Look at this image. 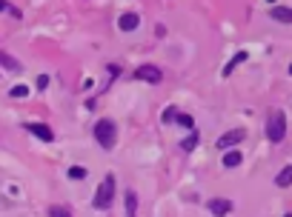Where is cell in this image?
<instances>
[{
	"mask_svg": "<svg viewBox=\"0 0 292 217\" xmlns=\"http://www.w3.org/2000/svg\"><path fill=\"white\" fill-rule=\"evenodd\" d=\"M123 203H126V217H135V215H138V194H135V189H126V194H123Z\"/></svg>",
	"mask_w": 292,
	"mask_h": 217,
	"instance_id": "4fadbf2b",
	"label": "cell"
},
{
	"mask_svg": "<svg viewBox=\"0 0 292 217\" xmlns=\"http://www.w3.org/2000/svg\"><path fill=\"white\" fill-rule=\"evenodd\" d=\"M35 86H37V89H40V91H43V89H46V86H49V77H46V74H40Z\"/></svg>",
	"mask_w": 292,
	"mask_h": 217,
	"instance_id": "7402d4cb",
	"label": "cell"
},
{
	"mask_svg": "<svg viewBox=\"0 0 292 217\" xmlns=\"http://www.w3.org/2000/svg\"><path fill=\"white\" fill-rule=\"evenodd\" d=\"M9 94H12V97H26V94H29V89H26V86H14Z\"/></svg>",
	"mask_w": 292,
	"mask_h": 217,
	"instance_id": "ffe728a7",
	"label": "cell"
},
{
	"mask_svg": "<svg viewBox=\"0 0 292 217\" xmlns=\"http://www.w3.org/2000/svg\"><path fill=\"white\" fill-rule=\"evenodd\" d=\"M175 123H178V126H184V129H195V120H192V114H184V112H178Z\"/></svg>",
	"mask_w": 292,
	"mask_h": 217,
	"instance_id": "2e32d148",
	"label": "cell"
},
{
	"mask_svg": "<svg viewBox=\"0 0 292 217\" xmlns=\"http://www.w3.org/2000/svg\"><path fill=\"white\" fill-rule=\"evenodd\" d=\"M244 137H246L244 129H232V132H226V135L218 137V143H215V146L221 148V151H226V148H235L241 140H244Z\"/></svg>",
	"mask_w": 292,
	"mask_h": 217,
	"instance_id": "5b68a950",
	"label": "cell"
},
{
	"mask_svg": "<svg viewBox=\"0 0 292 217\" xmlns=\"http://www.w3.org/2000/svg\"><path fill=\"white\" fill-rule=\"evenodd\" d=\"M66 174H69L72 180H83V177H86V169H83V166H72Z\"/></svg>",
	"mask_w": 292,
	"mask_h": 217,
	"instance_id": "ac0fdd59",
	"label": "cell"
},
{
	"mask_svg": "<svg viewBox=\"0 0 292 217\" xmlns=\"http://www.w3.org/2000/svg\"><path fill=\"white\" fill-rule=\"evenodd\" d=\"M246 57H249V55H246V52H238V55H235L232 60L226 63V66H223V77H229V74H232V72H235V66H241V63H244Z\"/></svg>",
	"mask_w": 292,
	"mask_h": 217,
	"instance_id": "9a60e30c",
	"label": "cell"
},
{
	"mask_svg": "<svg viewBox=\"0 0 292 217\" xmlns=\"http://www.w3.org/2000/svg\"><path fill=\"white\" fill-rule=\"evenodd\" d=\"M206 209H209L215 217H226L232 212V200H226V197H212V200H206Z\"/></svg>",
	"mask_w": 292,
	"mask_h": 217,
	"instance_id": "8992f818",
	"label": "cell"
},
{
	"mask_svg": "<svg viewBox=\"0 0 292 217\" xmlns=\"http://www.w3.org/2000/svg\"><path fill=\"white\" fill-rule=\"evenodd\" d=\"M6 6H9V3H6V0H0V11L6 9Z\"/></svg>",
	"mask_w": 292,
	"mask_h": 217,
	"instance_id": "603a6c76",
	"label": "cell"
},
{
	"mask_svg": "<svg viewBox=\"0 0 292 217\" xmlns=\"http://www.w3.org/2000/svg\"><path fill=\"white\" fill-rule=\"evenodd\" d=\"M244 163V154L238 151V148H226V154H223V169H238Z\"/></svg>",
	"mask_w": 292,
	"mask_h": 217,
	"instance_id": "9c48e42d",
	"label": "cell"
},
{
	"mask_svg": "<svg viewBox=\"0 0 292 217\" xmlns=\"http://www.w3.org/2000/svg\"><path fill=\"white\" fill-rule=\"evenodd\" d=\"M132 77H135V80H146V83H155V86H158V83L164 80V72H161L158 66H149V63H146V66L135 69V72H132Z\"/></svg>",
	"mask_w": 292,
	"mask_h": 217,
	"instance_id": "277c9868",
	"label": "cell"
},
{
	"mask_svg": "<svg viewBox=\"0 0 292 217\" xmlns=\"http://www.w3.org/2000/svg\"><path fill=\"white\" fill-rule=\"evenodd\" d=\"M269 17L278 23H292V9L290 6H272L269 9Z\"/></svg>",
	"mask_w": 292,
	"mask_h": 217,
	"instance_id": "8fae6325",
	"label": "cell"
},
{
	"mask_svg": "<svg viewBox=\"0 0 292 217\" xmlns=\"http://www.w3.org/2000/svg\"><path fill=\"white\" fill-rule=\"evenodd\" d=\"M198 140H200V132H195V129H189V135L184 137V140H181V151H195V148H198Z\"/></svg>",
	"mask_w": 292,
	"mask_h": 217,
	"instance_id": "7c38bea8",
	"label": "cell"
},
{
	"mask_svg": "<svg viewBox=\"0 0 292 217\" xmlns=\"http://www.w3.org/2000/svg\"><path fill=\"white\" fill-rule=\"evenodd\" d=\"M49 217H72V212L66 206H49Z\"/></svg>",
	"mask_w": 292,
	"mask_h": 217,
	"instance_id": "e0dca14e",
	"label": "cell"
},
{
	"mask_svg": "<svg viewBox=\"0 0 292 217\" xmlns=\"http://www.w3.org/2000/svg\"><path fill=\"white\" fill-rule=\"evenodd\" d=\"M275 186H281V189L292 186V166H284V169L278 171V177H275Z\"/></svg>",
	"mask_w": 292,
	"mask_h": 217,
	"instance_id": "5bb4252c",
	"label": "cell"
},
{
	"mask_svg": "<svg viewBox=\"0 0 292 217\" xmlns=\"http://www.w3.org/2000/svg\"><path fill=\"white\" fill-rule=\"evenodd\" d=\"M95 209L97 212H109L112 203H115V174H106L103 183L97 186V192H95Z\"/></svg>",
	"mask_w": 292,
	"mask_h": 217,
	"instance_id": "7a4b0ae2",
	"label": "cell"
},
{
	"mask_svg": "<svg viewBox=\"0 0 292 217\" xmlns=\"http://www.w3.org/2000/svg\"><path fill=\"white\" fill-rule=\"evenodd\" d=\"M175 117H178V106H166V112H164V123H175Z\"/></svg>",
	"mask_w": 292,
	"mask_h": 217,
	"instance_id": "d6986e66",
	"label": "cell"
},
{
	"mask_svg": "<svg viewBox=\"0 0 292 217\" xmlns=\"http://www.w3.org/2000/svg\"><path fill=\"white\" fill-rule=\"evenodd\" d=\"M290 74H292V66H290Z\"/></svg>",
	"mask_w": 292,
	"mask_h": 217,
	"instance_id": "d4e9b609",
	"label": "cell"
},
{
	"mask_svg": "<svg viewBox=\"0 0 292 217\" xmlns=\"http://www.w3.org/2000/svg\"><path fill=\"white\" fill-rule=\"evenodd\" d=\"M284 217H292V212H287V215H284Z\"/></svg>",
	"mask_w": 292,
	"mask_h": 217,
	"instance_id": "cb8c5ba5",
	"label": "cell"
},
{
	"mask_svg": "<svg viewBox=\"0 0 292 217\" xmlns=\"http://www.w3.org/2000/svg\"><path fill=\"white\" fill-rule=\"evenodd\" d=\"M0 66L6 69V72H20V69H23V63H20L17 57H12L9 52H3V49H0Z\"/></svg>",
	"mask_w": 292,
	"mask_h": 217,
	"instance_id": "30bf717a",
	"label": "cell"
},
{
	"mask_svg": "<svg viewBox=\"0 0 292 217\" xmlns=\"http://www.w3.org/2000/svg\"><path fill=\"white\" fill-rule=\"evenodd\" d=\"M23 129L26 132H32V135H35L37 140H43V143H52V140H55V132H52L46 123H26Z\"/></svg>",
	"mask_w": 292,
	"mask_h": 217,
	"instance_id": "ba28073f",
	"label": "cell"
},
{
	"mask_svg": "<svg viewBox=\"0 0 292 217\" xmlns=\"http://www.w3.org/2000/svg\"><path fill=\"white\" fill-rule=\"evenodd\" d=\"M92 135H95V140H97V146L106 148V151H112V148H115V143H117V126H115V120L100 117V120L95 123Z\"/></svg>",
	"mask_w": 292,
	"mask_h": 217,
	"instance_id": "6da1fadb",
	"label": "cell"
},
{
	"mask_svg": "<svg viewBox=\"0 0 292 217\" xmlns=\"http://www.w3.org/2000/svg\"><path fill=\"white\" fill-rule=\"evenodd\" d=\"M269 3H275V0H269Z\"/></svg>",
	"mask_w": 292,
	"mask_h": 217,
	"instance_id": "484cf974",
	"label": "cell"
},
{
	"mask_svg": "<svg viewBox=\"0 0 292 217\" xmlns=\"http://www.w3.org/2000/svg\"><path fill=\"white\" fill-rule=\"evenodd\" d=\"M106 72H109V77L115 80L117 74H120V66H117V63H109V66H106Z\"/></svg>",
	"mask_w": 292,
	"mask_h": 217,
	"instance_id": "44dd1931",
	"label": "cell"
},
{
	"mask_svg": "<svg viewBox=\"0 0 292 217\" xmlns=\"http://www.w3.org/2000/svg\"><path fill=\"white\" fill-rule=\"evenodd\" d=\"M140 26V14L138 11H123L120 17H117V29L120 32H135Z\"/></svg>",
	"mask_w": 292,
	"mask_h": 217,
	"instance_id": "52a82bcc",
	"label": "cell"
},
{
	"mask_svg": "<svg viewBox=\"0 0 292 217\" xmlns=\"http://www.w3.org/2000/svg\"><path fill=\"white\" fill-rule=\"evenodd\" d=\"M267 137H269V143H281V140L287 137V114L281 112V109H272V112H269Z\"/></svg>",
	"mask_w": 292,
	"mask_h": 217,
	"instance_id": "3957f363",
	"label": "cell"
}]
</instances>
